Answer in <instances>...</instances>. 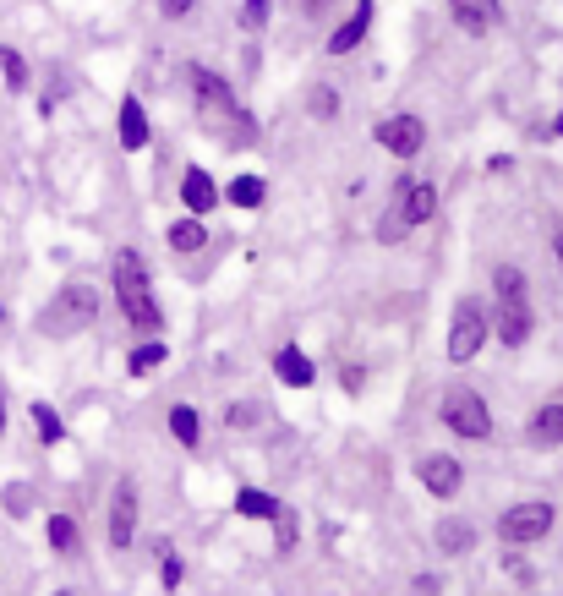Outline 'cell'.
Here are the masks:
<instances>
[{
	"instance_id": "1",
	"label": "cell",
	"mask_w": 563,
	"mask_h": 596,
	"mask_svg": "<svg viewBox=\"0 0 563 596\" xmlns=\"http://www.w3.org/2000/svg\"><path fill=\"white\" fill-rule=\"evenodd\" d=\"M110 290H115V307H121L126 329L143 334V340H159L164 334V307L154 296V274H148V263H143L137 247H121L110 257Z\"/></svg>"
},
{
	"instance_id": "2",
	"label": "cell",
	"mask_w": 563,
	"mask_h": 596,
	"mask_svg": "<svg viewBox=\"0 0 563 596\" xmlns=\"http://www.w3.org/2000/svg\"><path fill=\"white\" fill-rule=\"evenodd\" d=\"M99 312H104L99 285H93V279H66V285L39 307L33 329H39L44 340H77V334H88L93 323H99Z\"/></svg>"
},
{
	"instance_id": "3",
	"label": "cell",
	"mask_w": 563,
	"mask_h": 596,
	"mask_svg": "<svg viewBox=\"0 0 563 596\" xmlns=\"http://www.w3.org/2000/svg\"><path fill=\"white\" fill-rule=\"evenodd\" d=\"M432 214H438V186L405 170L400 181H394V192H389V203H383V214H378V225H372V236H378L383 247H400L410 230L432 225Z\"/></svg>"
},
{
	"instance_id": "4",
	"label": "cell",
	"mask_w": 563,
	"mask_h": 596,
	"mask_svg": "<svg viewBox=\"0 0 563 596\" xmlns=\"http://www.w3.org/2000/svg\"><path fill=\"white\" fill-rule=\"evenodd\" d=\"M492 340V301L487 296H460L449 312V340H443V356L449 367H471L476 356Z\"/></svg>"
},
{
	"instance_id": "5",
	"label": "cell",
	"mask_w": 563,
	"mask_h": 596,
	"mask_svg": "<svg viewBox=\"0 0 563 596\" xmlns=\"http://www.w3.org/2000/svg\"><path fill=\"white\" fill-rule=\"evenodd\" d=\"M438 422L449 427L460 443H492V432H498L487 394L471 389V383H449V389L438 394Z\"/></svg>"
},
{
	"instance_id": "6",
	"label": "cell",
	"mask_w": 563,
	"mask_h": 596,
	"mask_svg": "<svg viewBox=\"0 0 563 596\" xmlns=\"http://www.w3.org/2000/svg\"><path fill=\"white\" fill-rule=\"evenodd\" d=\"M553 525H558V509L547 504V498H525V504H509V509H503L492 531H498L503 547H536L547 531H553Z\"/></svg>"
},
{
	"instance_id": "7",
	"label": "cell",
	"mask_w": 563,
	"mask_h": 596,
	"mask_svg": "<svg viewBox=\"0 0 563 596\" xmlns=\"http://www.w3.org/2000/svg\"><path fill=\"white\" fill-rule=\"evenodd\" d=\"M186 88H192V104L203 110V121H219L225 132L236 126L241 104H236V93H230V83L214 72V66H203V61H186Z\"/></svg>"
},
{
	"instance_id": "8",
	"label": "cell",
	"mask_w": 563,
	"mask_h": 596,
	"mask_svg": "<svg viewBox=\"0 0 563 596\" xmlns=\"http://www.w3.org/2000/svg\"><path fill=\"white\" fill-rule=\"evenodd\" d=\"M137 525H143V493H137L132 476H121L110 493V514H104V542H110V553H132Z\"/></svg>"
},
{
	"instance_id": "9",
	"label": "cell",
	"mask_w": 563,
	"mask_h": 596,
	"mask_svg": "<svg viewBox=\"0 0 563 596\" xmlns=\"http://www.w3.org/2000/svg\"><path fill=\"white\" fill-rule=\"evenodd\" d=\"M372 143H378L383 154H394L400 165H410V159H421V148H427V121H421L416 110H394L372 126Z\"/></svg>"
},
{
	"instance_id": "10",
	"label": "cell",
	"mask_w": 563,
	"mask_h": 596,
	"mask_svg": "<svg viewBox=\"0 0 563 596\" xmlns=\"http://www.w3.org/2000/svg\"><path fill=\"white\" fill-rule=\"evenodd\" d=\"M372 22H378V0H356V6H350V17H339L334 28H328L323 55H328V61H339V55L361 50V44H367V33H372Z\"/></svg>"
},
{
	"instance_id": "11",
	"label": "cell",
	"mask_w": 563,
	"mask_h": 596,
	"mask_svg": "<svg viewBox=\"0 0 563 596\" xmlns=\"http://www.w3.org/2000/svg\"><path fill=\"white\" fill-rule=\"evenodd\" d=\"M416 482L427 487L438 504H449V498H460V487H465V465L454 460V454L432 449V454H421V460H416Z\"/></svg>"
},
{
	"instance_id": "12",
	"label": "cell",
	"mask_w": 563,
	"mask_h": 596,
	"mask_svg": "<svg viewBox=\"0 0 563 596\" xmlns=\"http://www.w3.org/2000/svg\"><path fill=\"white\" fill-rule=\"evenodd\" d=\"M531 334H536L531 301H492V340H498L503 350L531 345Z\"/></svg>"
},
{
	"instance_id": "13",
	"label": "cell",
	"mask_w": 563,
	"mask_h": 596,
	"mask_svg": "<svg viewBox=\"0 0 563 596\" xmlns=\"http://www.w3.org/2000/svg\"><path fill=\"white\" fill-rule=\"evenodd\" d=\"M175 197H181V208H186L192 219H208L219 203H225V186H219L203 165H186V170H181V186H175Z\"/></svg>"
},
{
	"instance_id": "14",
	"label": "cell",
	"mask_w": 563,
	"mask_h": 596,
	"mask_svg": "<svg viewBox=\"0 0 563 596\" xmlns=\"http://www.w3.org/2000/svg\"><path fill=\"white\" fill-rule=\"evenodd\" d=\"M449 17L460 33L471 39H487V33L503 28V0H449Z\"/></svg>"
},
{
	"instance_id": "15",
	"label": "cell",
	"mask_w": 563,
	"mask_h": 596,
	"mask_svg": "<svg viewBox=\"0 0 563 596\" xmlns=\"http://www.w3.org/2000/svg\"><path fill=\"white\" fill-rule=\"evenodd\" d=\"M115 137H121L126 154H143V148L154 143V121H148V110H143V99H137V93H126V99H121V115H115Z\"/></svg>"
},
{
	"instance_id": "16",
	"label": "cell",
	"mask_w": 563,
	"mask_h": 596,
	"mask_svg": "<svg viewBox=\"0 0 563 596\" xmlns=\"http://www.w3.org/2000/svg\"><path fill=\"white\" fill-rule=\"evenodd\" d=\"M274 378L285 383V389H312V383H318V361H312L301 345H279L274 350Z\"/></svg>"
},
{
	"instance_id": "17",
	"label": "cell",
	"mask_w": 563,
	"mask_h": 596,
	"mask_svg": "<svg viewBox=\"0 0 563 596\" xmlns=\"http://www.w3.org/2000/svg\"><path fill=\"white\" fill-rule=\"evenodd\" d=\"M525 443L531 449H563V400H547L525 422Z\"/></svg>"
},
{
	"instance_id": "18",
	"label": "cell",
	"mask_w": 563,
	"mask_h": 596,
	"mask_svg": "<svg viewBox=\"0 0 563 596\" xmlns=\"http://www.w3.org/2000/svg\"><path fill=\"white\" fill-rule=\"evenodd\" d=\"M164 247H170L175 257H197L208 247V219H192V214L170 219V225H164Z\"/></svg>"
},
{
	"instance_id": "19",
	"label": "cell",
	"mask_w": 563,
	"mask_h": 596,
	"mask_svg": "<svg viewBox=\"0 0 563 596\" xmlns=\"http://www.w3.org/2000/svg\"><path fill=\"white\" fill-rule=\"evenodd\" d=\"M432 547H438L443 558L471 553V547H476V525H471V520H460V514H443V520L432 525Z\"/></svg>"
},
{
	"instance_id": "20",
	"label": "cell",
	"mask_w": 563,
	"mask_h": 596,
	"mask_svg": "<svg viewBox=\"0 0 563 596\" xmlns=\"http://www.w3.org/2000/svg\"><path fill=\"white\" fill-rule=\"evenodd\" d=\"M301 110H307L318 126H334L339 115H345V93H339L334 83H307V93H301Z\"/></svg>"
},
{
	"instance_id": "21",
	"label": "cell",
	"mask_w": 563,
	"mask_h": 596,
	"mask_svg": "<svg viewBox=\"0 0 563 596\" xmlns=\"http://www.w3.org/2000/svg\"><path fill=\"white\" fill-rule=\"evenodd\" d=\"M164 427H170V438L181 443V449H197V443H203V416H197V405H170V411H164Z\"/></svg>"
},
{
	"instance_id": "22",
	"label": "cell",
	"mask_w": 563,
	"mask_h": 596,
	"mask_svg": "<svg viewBox=\"0 0 563 596\" xmlns=\"http://www.w3.org/2000/svg\"><path fill=\"white\" fill-rule=\"evenodd\" d=\"M492 301H531V279L520 263H492Z\"/></svg>"
},
{
	"instance_id": "23",
	"label": "cell",
	"mask_w": 563,
	"mask_h": 596,
	"mask_svg": "<svg viewBox=\"0 0 563 596\" xmlns=\"http://www.w3.org/2000/svg\"><path fill=\"white\" fill-rule=\"evenodd\" d=\"M44 542H50V553H55V558H72L77 547H82L77 520H72V514H61V509H55L50 520H44Z\"/></svg>"
},
{
	"instance_id": "24",
	"label": "cell",
	"mask_w": 563,
	"mask_h": 596,
	"mask_svg": "<svg viewBox=\"0 0 563 596\" xmlns=\"http://www.w3.org/2000/svg\"><path fill=\"white\" fill-rule=\"evenodd\" d=\"M225 203H230V208H246V214H257V208L268 203V181H263V175H252V170L236 175V181L225 186Z\"/></svg>"
},
{
	"instance_id": "25",
	"label": "cell",
	"mask_w": 563,
	"mask_h": 596,
	"mask_svg": "<svg viewBox=\"0 0 563 596\" xmlns=\"http://www.w3.org/2000/svg\"><path fill=\"white\" fill-rule=\"evenodd\" d=\"M28 422H33V432H39L44 449H61V443H66V422H61V411H55L50 400H33L28 405Z\"/></svg>"
},
{
	"instance_id": "26",
	"label": "cell",
	"mask_w": 563,
	"mask_h": 596,
	"mask_svg": "<svg viewBox=\"0 0 563 596\" xmlns=\"http://www.w3.org/2000/svg\"><path fill=\"white\" fill-rule=\"evenodd\" d=\"M0 83H6V93H28L33 88V66H28V55H22L17 44H0Z\"/></svg>"
},
{
	"instance_id": "27",
	"label": "cell",
	"mask_w": 563,
	"mask_h": 596,
	"mask_svg": "<svg viewBox=\"0 0 563 596\" xmlns=\"http://www.w3.org/2000/svg\"><path fill=\"white\" fill-rule=\"evenodd\" d=\"M230 509H236L241 520H274L285 504H279L274 493H263V487H236V504H230Z\"/></svg>"
},
{
	"instance_id": "28",
	"label": "cell",
	"mask_w": 563,
	"mask_h": 596,
	"mask_svg": "<svg viewBox=\"0 0 563 596\" xmlns=\"http://www.w3.org/2000/svg\"><path fill=\"white\" fill-rule=\"evenodd\" d=\"M164 361H170V345H164V334H159V340H137L132 356H126V372H132V378H148V372L164 367Z\"/></svg>"
},
{
	"instance_id": "29",
	"label": "cell",
	"mask_w": 563,
	"mask_h": 596,
	"mask_svg": "<svg viewBox=\"0 0 563 596\" xmlns=\"http://www.w3.org/2000/svg\"><path fill=\"white\" fill-rule=\"evenodd\" d=\"M236 22H241L246 39L268 33V22H274V0H241V6H236Z\"/></svg>"
},
{
	"instance_id": "30",
	"label": "cell",
	"mask_w": 563,
	"mask_h": 596,
	"mask_svg": "<svg viewBox=\"0 0 563 596\" xmlns=\"http://www.w3.org/2000/svg\"><path fill=\"white\" fill-rule=\"evenodd\" d=\"M0 509H6L11 520H28L33 514V487L28 482H6L0 487Z\"/></svg>"
},
{
	"instance_id": "31",
	"label": "cell",
	"mask_w": 563,
	"mask_h": 596,
	"mask_svg": "<svg viewBox=\"0 0 563 596\" xmlns=\"http://www.w3.org/2000/svg\"><path fill=\"white\" fill-rule=\"evenodd\" d=\"M296 542H301V520H296V509L285 504L274 514V553H290Z\"/></svg>"
},
{
	"instance_id": "32",
	"label": "cell",
	"mask_w": 563,
	"mask_h": 596,
	"mask_svg": "<svg viewBox=\"0 0 563 596\" xmlns=\"http://www.w3.org/2000/svg\"><path fill=\"white\" fill-rule=\"evenodd\" d=\"M154 553H159V586H164V591H175V586L186 580V564L175 558V547H170V542H159Z\"/></svg>"
},
{
	"instance_id": "33",
	"label": "cell",
	"mask_w": 563,
	"mask_h": 596,
	"mask_svg": "<svg viewBox=\"0 0 563 596\" xmlns=\"http://www.w3.org/2000/svg\"><path fill=\"white\" fill-rule=\"evenodd\" d=\"M72 93V77L61 72V66H50V83H44V93H39V115H55V104Z\"/></svg>"
},
{
	"instance_id": "34",
	"label": "cell",
	"mask_w": 563,
	"mask_h": 596,
	"mask_svg": "<svg viewBox=\"0 0 563 596\" xmlns=\"http://www.w3.org/2000/svg\"><path fill=\"white\" fill-rule=\"evenodd\" d=\"M257 422H263V405H257V400H236V405L225 411V427H236V432L257 427Z\"/></svg>"
},
{
	"instance_id": "35",
	"label": "cell",
	"mask_w": 563,
	"mask_h": 596,
	"mask_svg": "<svg viewBox=\"0 0 563 596\" xmlns=\"http://www.w3.org/2000/svg\"><path fill=\"white\" fill-rule=\"evenodd\" d=\"M159 17L181 28V22H192V17H197V0H159Z\"/></svg>"
},
{
	"instance_id": "36",
	"label": "cell",
	"mask_w": 563,
	"mask_h": 596,
	"mask_svg": "<svg viewBox=\"0 0 563 596\" xmlns=\"http://www.w3.org/2000/svg\"><path fill=\"white\" fill-rule=\"evenodd\" d=\"M334 6H339V0H296V11H301V17H307V22H323L328 11H334Z\"/></svg>"
},
{
	"instance_id": "37",
	"label": "cell",
	"mask_w": 563,
	"mask_h": 596,
	"mask_svg": "<svg viewBox=\"0 0 563 596\" xmlns=\"http://www.w3.org/2000/svg\"><path fill=\"white\" fill-rule=\"evenodd\" d=\"M503 575H514V580H531V564L520 558V547H509V553H503Z\"/></svg>"
},
{
	"instance_id": "38",
	"label": "cell",
	"mask_w": 563,
	"mask_h": 596,
	"mask_svg": "<svg viewBox=\"0 0 563 596\" xmlns=\"http://www.w3.org/2000/svg\"><path fill=\"white\" fill-rule=\"evenodd\" d=\"M241 66H246V77H257V66H263V55H257V44H246V55H241Z\"/></svg>"
},
{
	"instance_id": "39",
	"label": "cell",
	"mask_w": 563,
	"mask_h": 596,
	"mask_svg": "<svg viewBox=\"0 0 563 596\" xmlns=\"http://www.w3.org/2000/svg\"><path fill=\"white\" fill-rule=\"evenodd\" d=\"M553 257H558V268H563V225L553 230Z\"/></svg>"
},
{
	"instance_id": "40",
	"label": "cell",
	"mask_w": 563,
	"mask_h": 596,
	"mask_svg": "<svg viewBox=\"0 0 563 596\" xmlns=\"http://www.w3.org/2000/svg\"><path fill=\"white\" fill-rule=\"evenodd\" d=\"M0 438H6V383H0Z\"/></svg>"
},
{
	"instance_id": "41",
	"label": "cell",
	"mask_w": 563,
	"mask_h": 596,
	"mask_svg": "<svg viewBox=\"0 0 563 596\" xmlns=\"http://www.w3.org/2000/svg\"><path fill=\"white\" fill-rule=\"evenodd\" d=\"M547 132H553V137H558V143H563V110L553 115V126H547Z\"/></svg>"
},
{
	"instance_id": "42",
	"label": "cell",
	"mask_w": 563,
	"mask_h": 596,
	"mask_svg": "<svg viewBox=\"0 0 563 596\" xmlns=\"http://www.w3.org/2000/svg\"><path fill=\"white\" fill-rule=\"evenodd\" d=\"M50 596H77V591H66V586H61V591H50Z\"/></svg>"
},
{
	"instance_id": "43",
	"label": "cell",
	"mask_w": 563,
	"mask_h": 596,
	"mask_svg": "<svg viewBox=\"0 0 563 596\" xmlns=\"http://www.w3.org/2000/svg\"><path fill=\"white\" fill-rule=\"evenodd\" d=\"M0 323H6V301H0Z\"/></svg>"
}]
</instances>
